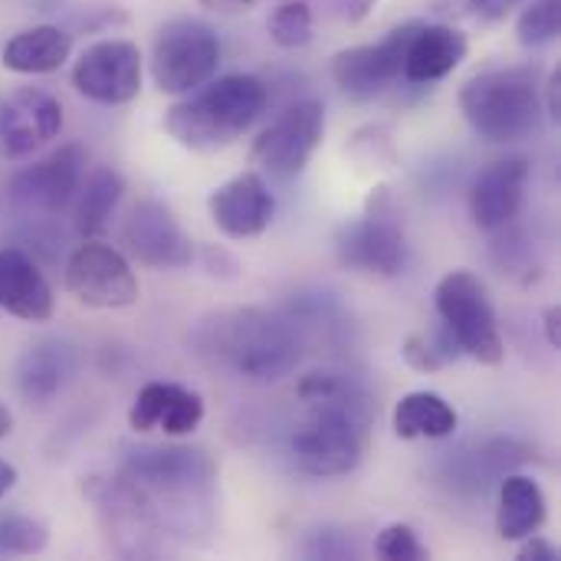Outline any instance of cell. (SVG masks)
I'll return each mask as SVG.
<instances>
[{
    "instance_id": "16",
    "label": "cell",
    "mask_w": 561,
    "mask_h": 561,
    "mask_svg": "<svg viewBox=\"0 0 561 561\" xmlns=\"http://www.w3.org/2000/svg\"><path fill=\"white\" fill-rule=\"evenodd\" d=\"M122 240L125 250L148 270H184L197 256V247L178 224L174 210L154 197H145L131 207Z\"/></svg>"
},
{
    "instance_id": "6",
    "label": "cell",
    "mask_w": 561,
    "mask_h": 561,
    "mask_svg": "<svg viewBox=\"0 0 561 561\" xmlns=\"http://www.w3.org/2000/svg\"><path fill=\"white\" fill-rule=\"evenodd\" d=\"M85 496L95 506L99 526L108 536V546L125 559H158L168 552V539L174 536L161 513L138 493L122 473L92 477L85 483Z\"/></svg>"
},
{
    "instance_id": "4",
    "label": "cell",
    "mask_w": 561,
    "mask_h": 561,
    "mask_svg": "<svg viewBox=\"0 0 561 561\" xmlns=\"http://www.w3.org/2000/svg\"><path fill=\"white\" fill-rule=\"evenodd\" d=\"M270 89L263 79L233 72L184 92L164 115L168 135L191 151H220L240 141L263 115Z\"/></svg>"
},
{
    "instance_id": "23",
    "label": "cell",
    "mask_w": 561,
    "mask_h": 561,
    "mask_svg": "<svg viewBox=\"0 0 561 561\" xmlns=\"http://www.w3.org/2000/svg\"><path fill=\"white\" fill-rule=\"evenodd\" d=\"M72 53V33L56 23H39L30 30H20L3 43V66L20 76H46L66 66Z\"/></svg>"
},
{
    "instance_id": "1",
    "label": "cell",
    "mask_w": 561,
    "mask_h": 561,
    "mask_svg": "<svg viewBox=\"0 0 561 561\" xmlns=\"http://www.w3.org/2000/svg\"><path fill=\"white\" fill-rule=\"evenodd\" d=\"M306 414L289 434V460L299 473L329 480L352 473L371 440L375 401L352 371H312L296 388Z\"/></svg>"
},
{
    "instance_id": "3",
    "label": "cell",
    "mask_w": 561,
    "mask_h": 561,
    "mask_svg": "<svg viewBox=\"0 0 561 561\" xmlns=\"http://www.w3.org/2000/svg\"><path fill=\"white\" fill-rule=\"evenodd\" d=\"M115 473L148 496L174 536L191 533L197 519L207 523L217 490V467L207 450L181 444H135L122 447Z\"/></svg>"
},
{
    "instance_id": "9",
    "label": "cell",
    "mask_w": 561,
    "mask_h": 561,
    "mask_svg": "<svg viewBox=\"0 0 561 561\" xmlns=\"http://www.w3.org/2000/svg\"><path fill=\"white\" fill-rule=\"evenodd\" d=\"M220 36L210 23L194 16H178L164 23L151 46V76L154 85L168 95H184L217 76L220 66Z\"/></svg>"
},
{
    "instance_id": "21",
    "label": "cell",
    "mask_w": 561,
    "mask_h": 561,
    "mask_svg": "<svg viewBox=\"0 0 561 561\" xmlns=\"http://www.w3.org/2000/svg\"><path fill=\"white\" fill-rule=\"evenodd\" d=\"M467 33L450 23H417L408 56H404V82L411 85H434L447 79L467 59Z\"/></svg>"
},
{
    "instance_id": "17",
    "label": "cell",
    "mask_w": 561,
    "mask_h": 561,
    "mask_svg": "<svg viewBox=\"0 0 561 561\" xmlns=\"http://www.w3.org/2000/svg\"><path fill=\"white\" fill-rule=\"evenodd\" d=\"M529 158L513 154L486 164L470 187V217L480 230L496 233L516 224L529 194Z\"/></svg>"
},
{
    "instance_id": "25",
    "label": "cell",
    "mask_w": 561,
    "mask_h": 561,
    "mask_svg": "<svg viewBox=\"0 0 561 561\" xmlns=\"http://www.w3.org/2000/svg\"><path fill=\"white\" fill-rule=\"evenodd\" d=\"M125 197V178L108 168V164H99L92 168L82 184H79V194H76V207H72V224H76V233L82 240H95L108 217L115 214V207L122 204Z\"/></svg>"
},
{
    "instance_id": "19",
    "label": "cell",
    "mask_w": 561,
    "mask_h": 561,
    "mask_svg": "<svg viewBox=\"0 0 561 561\" xmlns=\"http://www.w3.org/2000/svg\"><path fill=\"white\" fill-rule=\"evenodd\" d=\"M273 210L276 201L270 194V184L256 171H243L210 194V217L233 240L260 237L270 227Z\"/></svg>"
},
{
    "instance_id": "31",
    "label": "cell",
    "mask_w": 561,
    "mask_h": 561,
    "mask_svg": "<svg viewBox=\"0 0 561 561\" xmlns=\"http://www.w3.org/2000/svg\"><path fill=\"white\" fill-rule=\"evenodd\" d=\"M306 552H309L312 559H348V556H355L352 542H348L342 533H335V529H319V533L309 539Z\"/></svg>"
},
{
    "instance_id": "14",
    "label": "cell",
    "mask_w": 561,
    "mask_h": 561,
    "mask_svg": "<svg viewBox=\"0 0 561 561\" xmlns=\"http://www.w3.org/2000/svg\"><path fill=\"white\" fill-rule=\"evenodd\" d=\"M62 131V105L53 92L16 85L0 92V158L20 161Z\"/></svg>"
},
{
    "instance_id": "12",
    "label": "cell",
    "mask_w": 561,
    "mask_h": 561,
    "mask_svg": "<svg viewBox=\"0 0 561 561\" xmlns=\"http://www.w3.org/2000/svg\"><path fill=\"white\" fill-rule=\"evenodd\" d=\"M417 23L421 20H408V23L394 26L388 36H381L378 43L348 46V49L335 53V59H332L335 85L352 99H375L385 89H391L404 76V56H408V43H411Z\"/></svg>"
},
{
    "instance_id": "39",
    "label": "cell",
    "mask_w": 561,
    "mask_h": 561,
    "mask_svg": "<svg viewBox=\"0 0 561 561\" xmlns=\"http://www.w3.org/2000/svg\"><path fill=\"white\" fill-rule=\"evenodd\" d=\"M10 431H13V414H10V408L0 401V440H3Z\"/></svg>"
},
{
    "instance_id": "34",
    "label": "cell",
    "mask_w": 561,
    "mask_h": 561,
    "mask_svg": "<svg viewBox=\"0 0 561 561\" xmlns=\"http://www.w3.org/2000/svg\"><path fill=\"white\" fill-rule=\"evenodd\" d=\"M519 561H559V549L539 536H529L523 539V549H519Z\"/></svg>"
},
{
    "instance_id": "28",
    "label": "cell",
    "mask_w": 561,
    "mask_h": 561,
    "mask_svg": "<svg viewBox=\"0 0 561 561\" xmlns=\"http://www.w3.org/2000/svg\"><path fill=\"white\" fill-rule=\"evenodd\" d=\"M561 33V0H526L516 20V39L529 49L549 46Z\"/></svg>"
},
{
    "instance_id": "5",
    "label": "cell",
    "mask_w": 561,
    "mask_h": 561,
    "mask_svg": "<svg viewBox=\"0 0 561 561\" xmlns=\"http://www.w3.org/2000/svg\"><path fill=\"white\" fill-rule=\"evenodd\" d=\"M460 112L467 125L493 145H516L539 135L546 105L536 69H493L473 76L460 89Z\"/></svg>"
},
{
    "instance_id": "22",
    "label": "cell",
    "mask_w": 561,
    "mask_h": 561,
    "mask_svg": "<svg viewBox=\"0 0 561 561\" xmlns=\"http://www.w3.org/2000/svg\"><path fill=\"white\" fill-rule=\"evenodd\" d=\"M76 375V348L62 339H43L30 345L16 362V388L23 401L46 404L53 401Z\"/></svg>"
},
{
    "instance_id": "10",
    "label": "cell",
    "mask_w": 561,
    "mask_h": 561,
    "mask_svg": "<svg viewBox=\"0 0 561 561\" xmlns=\"http://www.w3.org/2000/svg\"><path fill=\"white\" fill-rule=\"evenodd\" d=\"M325 138V105L299 99L286 105L253 141L250 161L273 181H296Z\"/></svg>"
},
{
    "instance_id": "36",
    "label": "cell",
    "mask_w": 561,
    "mask_h": 561,
    "mask_svg": "<svg viewBox=\"0 0 561 561\" xmlns=\"http://www.w3.org/2000/svg\"><path fill=\"white\" fill-rule=\"evenodd\" d=\"M201 7H207V10H214V13H247V10H253L260 0H197Z\"/></svg>"
},
{
    "instance_id": "26",
    "label": "cell",
    "mask_w": 561,
    "mask_h": 561,
    "mask_svg": "<svg viewBox=\"0 0 561 561\" xmlns=\"http://www.w3.org/2000/svg\"><path fill=\"white\" fill-rule=\"evenodd\" d=\"M454 404L437 391H411L394 408V434L401 440H440L457 431Z\"/></svg>"
},
{
    "instance_id": "24",
    "label": "cell",
    "mask_w": 561,
    "mask_h": 561,
    "mask_svg": "<svg viewBox=\"0 0 561 561\" xmlns=\"http://www.w3.org/2000/svg\"><path fill=\"white\" fill-rule=\"evenodd\" d=\"M549 503L542 486L526 473H510L500 486V506H496V533L506 542H523L536 536L546 523Z\"/></svg>"
},
{
    "instance_id": "32",
    "label": "cell",
    "mask_w": 561,
    "mask_h": 561,
    "mask_svg": "<svg viewBox=\"0 0 561 561\" xmlns=\"http://www.w3.org/2000/svg\"><path fill=\"white\" fill-rule=\"evenodd\" d=\"M467 13L480 20H503L513 7H523L526 0H460Z\"/></svg>"
},
{
    "instance_id": "18",
    "label": "cell",
    "mask_w": 561,
    "mask_h": 561,
    "mask_svg": "<svg viewBox=\"0 0 561 561\" xmlns=\"http://www.w3.org/2000/svg\"><path fill=\"white\" fill-rule=\"evenodd\" d=\"M201 421H204L201 394L171 381H148L128 408V427L135 434L161 431L164 437H187L201 427Z\"/></svg>"
},
{
    "instance_id": "29",
    "label": "cell",
    "mask_w": 561,
    "mask_h": 561,
    "mask_svg": "<svg viewBox=\"0 0 561 561\" xmlns=\"http://www.w3.org/2000/svg\"><path fill=\"white\" fill-rule=\"evenodd\" d=\"M270 36L283 49H302L312 39V7L306 0H286L270 16Z\"/></svg>"
},
{
    "instance_id": "8",
    "label": "cell",
    "mask_w": 561,
    "mask_h": 561,
    "mask_svg": "<svg viewBox=\"0 0 561 561\" xmlns=\"http://www.w3.org/2000/svg\"><path fill=\"white\" fill-rule=\"evenodd\" d=\"M440 322L450 329V335L457 339L460 352L477 358L480 365H503L506 358V342L500 332V319L496 309L490 302L486 286L480 283V276H473L470 270H454L437 283L434 293Z\"/></svg>"
},
{
    "instance_id": "27",
    "label": "cell",
    "mask_w": 561,
    "mask_h": 561,
    "mask_svg": "<svg viewBox=\"0 0 561 561\" xmlns=\"http://www.w3.org/2000/svg\"><path fill=\"white\" fill-rule=\"evenodd\" d=\"M49 546V526L39 516L0 513V556H39Z\"/></svg>"
},
{
    "instance_id": "33",
    "label": "cell",
    "mask_w": 561,
    "mask_h": 561,
    "mask_svg": "<svg viewBox=\"0 0 561 561\" xmlns=\"http://www.w3.org/2000/svg\"><path fill=\"white\" fill-rule=\"evenodd\" d=\"M378 0H332V13L345 23H362Z\"/></svg>"
},
{
    "instance_id": "20",
    "label": "cell",
    "mask_w": 561,
    "mask_h": 561,
    "mask_svg": "<svg viewBox=\"0 0 561 561\" xmlns=\"http://www.w3.org/2000/svg\"><path fill=\"white\" fill-rule=\"evenodd\" d=\"M56 296L36 260L16 247L0 250V309L23 322H46L53 316Z\"/></svg>"
},
{
    "instance_id": "2",
    "label": "cell",
    "mask_w": 561,
    "mask_h": 561,
    "mask_svg": "<svg viewBox=\"0 0 561 561\" xmlns=\"http://www.w3.org/2000/svg\"><path fill=\"white\" fill-rule=\"evenodd\" d=\"M194 352L243 381H279L302 358V335L266 309H224L194 329Z\"/></svg>"
},
{
    "instance_id": "35",
    "label": "cell",
    "mask_w": 561,
    "mask_h": 561,
    "mask_svg": "<svg viewBox=\"0 0 561 561\" xmlns=\"http://www.w3.org/2000/svg\"><path fill=\"white\" fill-rule=\"evenodd\" d=\"M542 105H546V115L552 118V122H559L561 118V66L559 69H552V76H549V82L542 85Z\"/></svg>"
},
{
    "instance_id": "15",
    "label": "cell",
    "mask_w": 561,
    "mask_h": 561,
    "mask_svg": "<svg viewBox=\"0 0 561 561\" xmlns=\"http://www.w3.org/2000/svg\"><path fill=\"white\" fill-rule=\"evenodd\" d=\"M79 95L99 105H125L141 92V53L128 39H99L72 66Z\"/></svg>"
},
{
    "instance_id": "37",
    "label": "cell",
    "mask_w": 561,
    "mask_h": 561,
    "mask_svg": "<svg viewBox=\"0 0 561 561\" xmlns=\"http://www.w3.org/2000/svg\"><path fill=\"white\" fill-rule=\"evenodd\" d=\"M542 329H546V342H549L552 348H561V309L559 306H549V309H546Z\"/></svg>"
},
{
    "instance_id": "30",
    "label": "cell",
    "mask_w": 561,
    "mask_h": 561,
    "mask_svg": "<svg viewBox=\"0 0 561 561\" xmlns=\"http://www.w3.org/2000/svg\"><path fill=\"white\" fill-rule=\"evenodd\" d=\"M375 552L388 561H427L431 559L427 546H424V542L417 539V533H414L411 526H404V523H394V526H388V529H385V533L375 539Z\"/></svg>"
},
{
    "instance_id": "11",
    "label": "cell",
    "mask_w": 561,
    "mask_h": 561,
    "mask_svg": "<svg viewBox=\"0 0 561 561\" xmlns=\"http://www.w3.org/2000/svg\"><path fill=\"white\" fill-rule=\"evenodd\" d=\"M89 154L79 145H62L59 151L46 154L43 161H33L20 168L10 184L7 197L16 214L23 217H56L66 207H72L79 184L85 178Z\"/></svg>"
},
{
    "instance_id": "7",
    "label": "cell",
    "mask_w": 561,
    "mask_h": 561,
    "mask_svg": "<svg viewBox=\"0 0 561 561\" xmlns=\"http://www.w3.org/2000/svg\"><path fill=\"white\" fill-rule=\"evenodd\" d=\"M335 256L345 270L371 273V276H401L411 256L404 214L394 204L388 187H378L365 210L342 224L335 233Z\"/></svg>"
},
{
    "instance_id": "13",
    "label": "cell",
    "mask_w": 561,
    "mask_h": 561,
    "mask_svg": "<svg viewBox=\"0 0 561 561\" xmlns=\"http://www.w3.org/2000/svg\"><path fill=\"white\" fill-rule=\"evenodd\" d=\"M66 289L92 309H128L138 302L131 263L108 243L85 240L66 263Z\"/></svg>"
},
{
    "instance_id": "38",
    "label": "cell",
    "mask_w": 561,
    "mask_h": 561,
    "mask_svg": "<svg viewBox=\"0 0 561 561\" xmlns=\"http://www.w3.org/2000/svg\"><path fill=\"white\" fill-rule=\"evenodd\" d=\"M16 486V467H10L7 460H0V500Z\"/></svg>"
}]
</instances>
